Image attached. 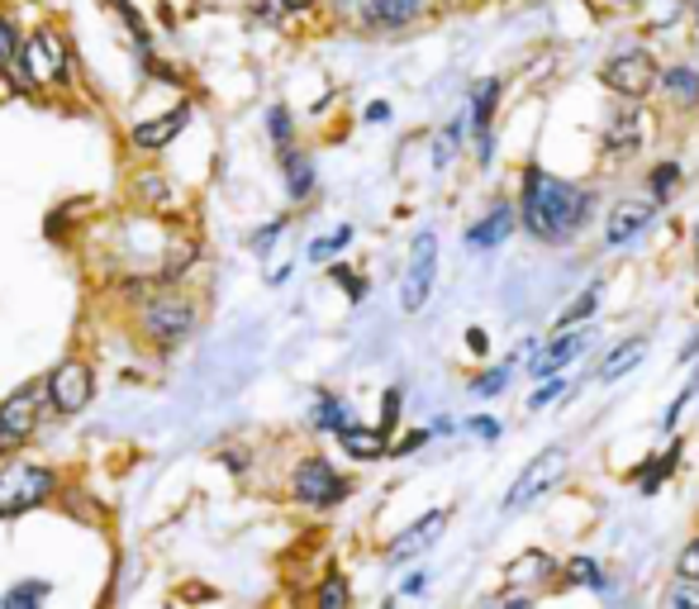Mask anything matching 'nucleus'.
Masks as SVG:
<instances>
[{
  "label": "nucleus",
  "mask_w": 699,
  "mask_h": 609,
  "mask_svg": "<svg viewBox=\"0 0 699 609\" xmlns=\"http://www.w3.org/2000/svg\"><path fill=\"white\" fill-rule=\"evenodd\" d=\"M514 233V205H491V210H485L477 224L467 229V248H499V243H505Z\"/></svg>",
  "instance_id": "6ab92c4d"
},
{
  "label": "nucleus",
  "mask_w": 699,
  "mask_h": 609,
  "mask_svg": "<svg viewBox=\"0 0 699 609\" xmlns=\"http://www.w3.org/2000/svg\"><path fill=\"white\" fill-rule=\"evenodd\" d=\"M29 68L38 86H76V53L58 29H38L29 34Z\"/></svg>",
  "instance_id": "1a4fd4ad"
},
{
  "label": "nucleus",
  "mask_w": 699,
  "mask_h": 609,
  "mask_svg": "<svg viewBox=\"0 0 699 609\" xmlns=\"http://www.w3.org/2000/svg\"><path fill=\"white\" fill-rule=\"evenodd\" d=\"M566 391V377H547V386H538V391L529 395V410H543V405H552Z\"/></svg>",
  "instance_id": "37998d69"
},
{
  "label": "nucleus",
  "mask_w": 699,
  "mask_h": 609,
  "mask_svg": "<svg viewBox=\"0 0 699 609\" xmlns=\"http://www.w3.org/2000/svg\"><path fill=\"white\" fill-rule=\"evenodd\" d=\"M352 605V586L342 572H328L320 581V590H314V609H348Z\"/></svg>",
  "instance_id": "c85d7f7f"
},
{
  "label": "nucleus",
  "mask_w": 699,
  "mask_h": 609,
  "mask_svg": "<svg viewBox=\"0 0 699 609\" xmlns=\"http://www.w3.org/2000/svg\"><path fill=\"white\" fill-rule=\"evenodd\" d=\"M44 400H48L44 381H24V386H15V391L0 400V458H5V452L29 448V438L38 434Z\"/></svg>",
  "instance_id": "20e7f679"
},
{
  "label": "nucleus",
  "mask_w": 699,
  "mask_h": 609,
  "mask_svg": "<svg viewBox=\"0 0 699 609\" xmlns=\"http://www.w3.org/2000/svg\"><path fill=\"white\" fill-rule=\"evenodd\" d=\"M600 295H604V287H600V281H590V287H586V291H580L576 301H571V309H566V315H562V329H576L580 319H590V315H595V309H600Z\"/></svg>",
  "instance_id": "7c9ffc66"
},
{
  "label": "nucleus",
  "mask_w": 699,
  "mask_h": 609,
  "mask_svg": "<svg viewBox=\"0 0 699 609\" xmlns=\"http://www.w3.org/2000/svg\"><path fill=\"white\" fill-rule=\"evenodd\" d=\"M471 429H477L481 438H495V434H499V424L491 419V414H477V419H471Z\"/></svg>",
  "instance_id": "de8ad7c7"
},
{
  "label": "nucleus",
  "mask_w": 699,
  "mask_h": 609,
  "mask_svg": "<svg viewBox=\"0 0 699 609\" xmlns=\"http://www.w3.org/2000/svg\"><path fill=\"white\" fill-rule=\"evenodd\" d=\"M267 134H272V144L276 148H296V120H290V110L286 106H272L267 110Z\"/></svg>",
  "instance_id": "72a5a7b5"
},
{
  "label": "nucleus",
  "mask_w": 699,
  "mask_h": 609,
  "mask_svg": "<svg viewBox=\"0 0 699 609\" xmlns=\"http://www.w3.org/2000/svg\"><path fill=\"white\" fill-rule=\"evenodd\" d=\"M461 129H467V124H447L443 129V134H438V148H433V167H447V162H453L457 158V153H461Z\"/></svg>",
  "instance_id": "e433bc0d"
},
{
  "label": "nucleus",
  "mask_w": 699,
  "mask_h": 609,
  "mask_svg": "<svg viewBox=\"0 0 699 609\" xmlns=\"http://www.w3.org/2000/svg\"><path fill=\"white\" fill-rule=\"evenodd\" d=\"M600 82L614 90L618 100H642L652 96V86L662 82V68L648 48H618V53L600 68Z\"/></svg>",
  "instance_id": "423d86ee"
},
{
  "label": "nucleus",
  "mask_w": 699,
  "mask_h": 609,
  "mask_svg": "<svg viewBox=\"0 0 699 609\" xmlns=\"http://www.w3.org/2000/svg\"><path fill=\"white\" fill-rule=\"evenodd\" d=\"M590 215H595V191L576 186V181L552 176L538 162L523 167V181H519V224L529 229L538 243L562 248V243H571L576 233L590 224Z\"/></svg>",
  "instance_id": "f257e3e1"
},
{
  "label": "nucleus",
  "mask_w": 699,
  "mask_h": 609,
  "mask_svg": "<svg viewBox=\"0 0 699 609\" xmlns=\"http://www.w3.org/2000/svg\"><path fill=\"white\" fill-rule=\"evenodd\" d=\"M24 48H29V38H24L20 20L10 15V10H0V76H10L24 62Z\"/></svg>",
  "instance_id": "b1692460"
},
{
  "label": "nucleus",
  "mask_w": 699,
  "mask_h": 609,
  "mask_svg": "<svg viewBox=\"0 0 699 609\" xmlns=\"http://www.w3.org/2000/svg\"><path fill=\"white\" fill-rule=\"evenodd\" d=\"M481 609H533L529 595H509V600H485Z\"/></svg>",
  "instance_id": "a18cd8bd"
},
{
  "label": "nucleus",
  "mask_w": 699,
  "mask_h": 609,
  "mask_svg": "<svg viewBox=\"0 0 699 609\" xmlns=\"http://www.w3.org/2000/svg\"><path fill=\"white\" fill-rule=\"evenodd\" d=\"M648 357V339H628V343H618L610 357L600 362V372H595V381H618V377H628L638 362Z\"/></svg>",
  "instance_id": "393cba45"
},
{
  "label": "nucleus",
  "mask_w": 699,
  "mask_h": 609,
  "mask_svg": "<svg viewBox=\"0 0 699 609\" xmlns=\"http://www.w3.org/2000/svg\"><path fill=\"white\" fill-rule=\"evenodd\" d=\"M110 10H115V15H120L124 24H129V29H134V44L143 48V53H148V24H143V15L134 10V0H110Z\"/></svg>",
  "instance_id": "4c0bfd02"
},
{
  "label": "nucleus",
  "mask_w": 699,
  "mask_h": 609,
  "mask_svg": "<svg viewBox=\"0 0 699 609\" xmlns=\"http://www.w3.org/2000/svg\"><path fill=\"white\" fill-rule=\"evenodd\" d=\"M695 20H699V0H695Z\"/></svg>",
  "instance_id": "603ef678"
},
{
  "label": "nucleus",
  "mask_w": 699,
  "mask_h": 609,
  "mask_svg": "<svg viewBox=\"0 0 699 609\" xmlns=\"http://www.w3.org/2000/svg\"><path fill=\"white\" fill-rule=\"evenodd\" d=\"M134 196L143 210H157V215H177L181 210V191L171 186L162 172H138L134 176Z\"/></svg>",
  "instance_id": "aec40b11"
},
{
  "label": "nucleus",
  "mask_w": 699,
  "mask_h": 609,
  "mask_svg": "<svg viewBox=\"0 0 699 609\" xmlns=\"http://www.w3.org/2000/svg\"><path fill=\"white\" fill-rule=\"evenodd\" d=\"M676 576H685V581H695V586H699V538L680 548V557H676Z\"/></svg>",
  "instance_id": "ea45409f"
},
{
  "label": "nucleus",
  "mask_w": 699,
  "mask_h": 609,
  "mask_svg": "<svg viewBox=\"0 0 699 609\" xmlns=\"http://www.w3.org/2000/svg\"><path fill=\"white\" fill-rule=\"evenodd\" d=\"M44 391H48V405L52 414L62 419H76L91 400H96V367L86 357H62L58 367L44 377Z\"/></svg>",
  "instance_id": "39448f33"
},
{
  "label": "nucleus",
  "mask_w": 699,
  "mask_h": 609,
  "mask_svg": "<svg viewBox=\"0 0 699 609\" xmlns=\"http://www.w3.org/2000/svg\"><path fill=\"white\" fill-rule=\"evenodd\" d=\"M338 448L348 452L352 462H381V458L390 452L386 434H381V429H366V424H348V429L338 434Z\"/></svg>",
  "instance_id": "4be33fe9"
},
{
  "label": "nucleus",
  "mask_w": 699,
  "mask_h": 609,
  "mask_svg": "<svg viewBox=\"0 0 699 609\" xmlns=\"http://www.w3.org/2000/svg\"><path fill=\"white\" fill-rule=\"evenodd\" d=\"M58 496V472L44 462H5L0 466V520H15L24 510H38Z\"/></svg>",
  "instance_id": "7ed1b4c3"
},
{
  "label": "nucleus",
  "mask_w": 699,
  "mask_h": 609,
  "mask_svg": "<svg viewBox=\"0 0 699 609\" xmlns=\"http://www.w3.org/2000/svg\"><path fill=\"white\" fill-rule=\"evenodd\" d=\"M328 277H334L338 287H342V291L352 295V301H362V295H366V281H362V277H352V271L342 267V263H334V267H328Z\"/></svg>",
  "instance_id": "a19ab883"
},
{
  "label": "nucleus",
  "mask_w": 699,
  "mask_h": 609,
  "mask_svg": "<svg viewBox=\"0 0 699 609\" xmlns=\"http://www.w3.org/2000/svg\"><path fill=\"white\" fill-rule=\"evenodd\" d=\"M395 424H400V391H386V395H381V424H376V429L390 434Z\"/></svg>",
  "instance_id": "79ce46f5"
},
{
  "label": "nucleus",
  "mask_w": 699,
  "mask_h": 609,
  "mask_svg": "<svg viewBox=\"0 0 699 609\" xmlns=\"http://www.w3.org/2000/svg\"><path fill=\"white\" fill-rule=\"evenodd\" d=\"M134 329H138V339H148L157 348V353H171V348H181L195 329H201V301L186 295V291H177V287L153 291L148 301L138 305Z\"/></svg>",
  "instance_id": "f03ea898"
},
{
  "label": "nucleus",
  "mask_w": 699,
  "mask_h": 609,
  "mask_svg": "<svg viewBox=\"0 0 699 609\" xmlns=\"http://www.w3.org/2000/svg\"><path fill=\"white\" fill-rule=\"evenodd\" d=\"M695 248H699V239H695Z\"/></svg>",
  "instance_id": "864d4df0"
},
{
  "label": "nucleus",
  "mask_w": 699,
  "mask_h": 609,
  "mask_svg": "<svg viewBox=\"0 0 699 609\" xmlns=\"http://www.w3.org/2000/svg\"><path fill=\"white\" fill-rule=\"evenodd\" d=\"M648 186H652V200L666 205L671 196H676V186H680V167L676 162H656L652 176H648Z\"/></svg>",
  "instance_id": "473e14b6"
},
{
  "label": "nucleus",
  "mask_w": 699,
  "mask_h": 609,
  "mask_svg": "<svg viewBox=\"0 0 699 609\" xmlns=\"http://www.w3.org/2000/svg\"><path fill=\"white\" fill-rule=\"evenodd\" d=\"M656 219V200H618L610 210V224H604V243H632L642 229Z\"/></svg>",
  "instance_id": "dca6fc26"
},
{
  "label": "nucleus",
  "mask_w": 699,
  "mask_h": 609,
  "mask_svg": "<svg viewBox=\"0 0 699 609\" xmlns=\"http://www.w3.org/2000/svg\"><path fill=\"white\" fill-rule=\"evenodd\" d=\"M467 348H471L477 357L491 353V339H485V329H467Z\"/></svg>",
  "instance_id": "49530a36"
},
{
  "label": "nucleus",
  "mask_w": 699,
  "mask_h": 609,
  "mask_svg": "<svg viewBox=\"0 0 699 609\" xmlns=\"http://www.w3.org/2000/svg\"><path fill=\"white\" fill-rule=\"evenodd\" d=\"M429 0H362V24L366 29H405V24L424 20Z\"/></svg>",
  "instance_id": "f3484780"
},
{
  "label": "nucleus",
  "mask_w": 699,
  "mask_h": 609,
  "mask_svg": "<svg viewBox=\"0 0 699 609\" xmlns=\"http://www.w3.org/2000/svg\"><path fill=\"white\" fill-rule=\"evenodd\" d=\"M186 124H191V106L181 100V106H171V110H157V114H143V120L129 129V148L143 153V158H153V153H162L171 148L181 134H186Z\"/></svg>",
  "instance_id": "9b49d317"
},
{
  "label": "nucleus",
  "mask_w": 699,
  "mask_h": 609,
  "mask_svg": "<svg viewBox=\"0 0 699 609\" xmlns=\"http://www.w3.org/2000/svg\"><path fill=\"white\" fill-rule=\"evenodd\" d=\"M676 462H680V443H671L662 458H652L648 466H638V472H632V482H638V490L642 496H656V486L666 482L671 472H676Z\"/></svg>",
  "instance_id": "bb28decb"
},
{
  "label": "nucleus",
  "mask_w": 699,
  "mask_h": 609,
  "mask_svg": "<svg viewBox=\"0 0 699 609\" xmlns=\"http://www.w3.org/2000/svg\"><path fill=\"white\" fill-rule=\"evenodd\" d=\"M366 120H372V124H386V120H390V106H386V100H372V106H366Z\"/></svg>",
  "instance_id": "09e8293b"
},
{
  "label": "nucleus",
  "mask_w": 699,
  "mask_h": 609,
  "mask_svg": "<svg viewBox=\"0 0 699 609\" xmlns=\"http://www.w3.org/2000/svg\"><path fill=\"white\" fill-rule=\"evenodd\" d=\"M443 528H447V510H429L424 520H414V524L405 528L400 538L390 543V552H386V557H390L395 567H400V562H410V557H419V552H429L433 543L443 538Z\"/></svg>",
  "instance_id": "2eb2a0df"
},
{
  "label": "nucleus",
  "mask_w": 699,
  "mask_h": 609,
  "mask_svg": "<svg viewBox=\"0 0 699 609\" xmlns=\"http://www.w3.org/2000/svg\"><path fill=\"white\" fill-rule=\"evenodd\" d=\"M348 243H352V224H338L328 239H314L310 243V263H328V257H338Z\"/></svg>",
  "instance_id": "f704fd0d"
},
{
  "label": "nucleus",
  "mask_w": 699,
  "mask_h": 609,
  "mask_svg": "<svg viewBox=\"0 0 699 609\" xmlns=\"http://www.w3.org/2000/svg\"><path fill=\"white\" fill-rule=\"evenodd\" d=\"M310 419H314V429H324V434H342V429H348V405H342V400L334 395V391H320V395H314V414H310Z\"/></svg>",
  "instance_id": "cd10ccee"
},
{
  "label": "nucleus",
  "mask_w": 699,
  "mask_h": 609,
  "mask_svg": "<svg viewBox=\"0 0 699 609\" xmlns=\"http://www.w3.org/2000/svg\"><path fill=\"white\" fill-rule=\"evenodd\" d=\"M566 462H571V458H566V448H562V443H552L547 452H538V458H533L529 466H523L519 482H514L509 500H505V510H509V514H514V510H529V504H533L538 496H547V490L566 476Z\"/></svg>",
  "instance_id": "9d476101"
},
{
  "label": "nucleus",
  "mask_w": 699,
  "mask_h": 609,
  "mask_svg": "<svg viewBox=\"0 0 699 609\" xmlns=\"http://www.w3.org/2000/svg\"><path fill=\"white\" fill-rule=\"evenodd\" d=\"M662 90L676 100L680 110H695L699 106V72L695 68H666L662 72Z\"/></svg>",
  "instance_id": "a878e982"
},
{
  "label": "nucleus",
  "mask_w": 699,
  "mask_h": 609,
  "mask_svg": "<svg viewBox=\"0 0 699 609\" xmlns=\"http://www.w3.org/2000/svg\"><path fill=\"white\" fill-rule=\"evenodd\" d=\"M433 281H438V233L424 229V233H414L410 263H405V287H400V309L405 315H419V309L429 305Z\"/></svg>",
  "instance_id": "6e6552de"
},
{
  "label": "nucleus",
  "mask_w": 699,
  "mask_h": 609,
  "mask_svg": "<svg viewBox=\"0 0 699 609\" xmlns=\"http://www.w3.org/2000/svg\"><path fill=\"white\" fill-rule=\"evenodd\" d=\"M595 5H628V0H595Z\"/></svg>",
  "instance_id": "3c124183"
},
{
  "label": "nucleus",
  "mask_w": 699,
  "mask_h": 609,
  "mask_svg": "<svg viewBox=\"0 0 699 609\" xmlns=\"http://www.w3.org/2000/svg\"><path fill=\"white\" fill-rule=\"evenodd\" d=\"M505 386H509V362H505V367H491L485 377H477V386H471V391H477V395H499Z\"/></svg>",
  "instance_id": "58836bf2"
},
{
  "label": "nucleus",
  "mask_w": 699,
  "mask_h": 609,
  "mask_svg": "<svg viewBox=\"0 0 699 609\" xmlns=\"http://www.w3.org/2000/svg\"><path fill=\"white\" fill-rule=\"evenodd\" d=\"M662 609H699V586L695 581H685V576H676L666 586V595H662Z\"/></svg>",
  "instance_id": "c9c22d12"
},
{
  "label": "nucleus",
  "mask_w": 699,
  "mask_h": 609,
  "mask_svg": "<svg viewBox=\"0 0 699 609\" xmlns=\"http://www.w3.org/2000/svg\"><path fill=\"white\" fill-rule=\"evenodd\" d=\"M562 567H557V557L543 552V548H529V552H519L514 562L505 567V590L509 595H523V590H533V586H543V581H552Z\"/></svg>",
  "instance_id": "4468645a"
},
{
  "label": "nucleus",
  "mask_w": 699,
  "mask_h": 609,
  "mask_svg": "<svg viewBox=\"0 0 699 609\" xmlns=\"http://www.w3.org/2000/svg\"><path fill=\"white\" fill-rule=\"evenodd\" d=\"M348 476L334 472V462L328 458H300V466L290 472V496H296L300 504H310V510H334V504L348 500Z\"/></svg>",
  "instance_id": "0eeeda50"
},
{
  "label": "nucleus",
  "mask_w": 699,
  "mask_h": 609,
  "mask_svg": "<svg viewBox=\"0 0 699 609\" xmlns=\"http://www.w3.org/2000/svg\"><path fill=\"white\" fill-rule=\"evenodd\" d=\"M604 153L610 158H638L642 153V110L638 106H618L604 120Z\"/></svg>",
  "instance_id": "ddd939ff"
},
{
  "label": "nucleus",
  "mask_w": 699,
  "mask_h": 609,
  "mask_svg": "<svg viewBox=\"0 0 699 609\" xmlns=\"http://www.w3.org/2000/svg\"><path fill=\"white\" fill-rule=\"evenodd\" d=\"M281 176H286V196L296 205H305L314 196V158L300 148H286L281 153Z\"/></svg>",
  "instance_id": "412c9836"
},
{
  "label": "nucleus",
  "mask_w": 699,
  "mask_h": 609,
  "mask_svg": "<svg viewBox=\"0 0 699 609\" xmlns=\"http://www.w3.org/2000/svg\"><path fill=\"white\" fill-rule=\"evenodd\" d=\"M562 581H566V586H604L595 557H571V562L562 567Z\"/></svg>",
  "instance_id": "2f4dec72"
},
{
  "label": "nucleus",
  "mask_w": 699,
  "mask_h": 609,
  "mask_svg": "<svg viewBox=\"0 0 699 609\" xmlns=\"http://www.w3.org/2000/svg\"><path fill=\"white\" fill-rule=\"evenodd\" d=\"M586 348H590V333H586V329H562L557 339H552V343H543V348H538V353H533L529 372H533L538 381L562 377V367H566V362H576L580 353H586Z\"/></svg>",
  "instance_id": "f8f14e48"
},
{
  "label": "nucleus",
  "mask_w": 699,
  "mask_h": 609,
  "mask_svg": "<svg viewBox=\"0 0 699 609\" xmlns=\"http://www.w3.org/2000/svg\"><path fill=\"white\" fill-rule=\"evenodd\" d=\"M44 600H48V581H20L15 590H5L0 609H38Z\"/></svg>",
  "instance_id": "c756f323"
},
{
  "label": "nucleus",
  "mask_w": 699,
  "mask_h": 609,
  "mask_svg": "<svg viewBox=\"0 0 699 609\" xmlns=\"http://www.w3.org/2000/svg\"><path fill=\"white\" fill-rule=\"evenodd\" d=\"M290 15H310V10H320V0H286Z\"/></svg>",
  "instance_id": "8fccbe9b"
},
{
  "label": "nucleus",
  "mask_w": 699,
  "mask_h": 609,
  "mask_svg": "<svg viewBox=\"0 0 699 609\" xmlns=\"http://www.w3.org/2000/svg\"><path fill=\"white\" fill-rule=\"evenodd\" d=\"M505 96V82L499 76H485V82L471 90V134H495V106Z\"/></svg>",
  "instance_id": "5701e85b"
},
{
  "label": "nucleus",
  "mask_w": 699,
  "mask_h": 609,
  "mask_svg": "<svg viewBox=\"0 0 699 609\" xmlns=\"http://www.w3.org/2000/svg\"><path fill=\"white\" fill-rule=\"evenodd\" d=\"M195 257H201V239H191V233H171V243H167V257L157 263V287H177L181 277H191V267H195Z\"/></svg>",
  "instance_id": "a211bd4d"
},
{
  "label": "nucleus",
  "mask_w": 699,
  "mask_h": 609,
  "mask_svg": "<svg viewBox=\"0 0 699 609\" xmlns=\"http://www.w3.org/2000/svg\"><path fill=\"white\" fill-rule=\"evenodd\" d=\"M281 233H286V219H272V224H262V233H253V248H257V253H267L272 243L281 239Z\"/></svg>",
  "instance_id": "c03bdc74"
}]
</instances>
